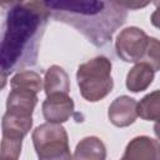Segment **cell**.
Here are the masks:
<instances>
[{"mask_svg": "<svg viewBox=\"0 0 160 160\" xmlns=\"http://www.w3.org/2000/svg\"><path fill=\"white\" fill-rule=\"evenodd\" d=\"M1 6L5 8L0 48L4 88L11 72L36 64L50 15L44 1H10L2 2Z\"/></svg>", "mask_w": 160, "mask_h": 160, "instance_id": "6da1fadb", "label": "cell"}, {"mask_svg": "<svg viewBox=\"0 0 160 160\" xmlns=\"http://www.w3.org/2000/svg\"><path fill=\"white\" fill-rule=\"evenodd\" d=\"M44 5L52 19L72 26L96 48L111 42L128 18L120 1H44Z\"/></svg>", "mask_w": 160, "mask_h": 160, "instance_id": "7a4b0ae2", "label": "cell"}, {"mask_svg": "<svg viewBox=\"0 0 160 160\" xmlns=\"http://www.w3.org/2000/svg\"><path fill=\"white\" fill-rule=\"evenodd\" d=\"M78 86L81 96L90 101H100L108 96L114 81L111 78V61L105 56H96L79 65L76 71Z\"/></svg>", "mask_w": 160, "mask_h": 160, "instance_id": "3957f363", "label": "cell"}, {"mask_svg": "<svg viewBox=\"0 0 160 160\" xmlns=\"http://www.w3.org/2000/svg\"><path fill=\"white\" fill-rule=\"evenodd\" d=\"M31 139L39 160H72L68 132L60 124L39 125L32 131Z\"/></svg>", "mask_w": 160, "mask_h": 160, "instance_id": "277c9868", "label": "cell"}, {"mask_svg": "<svg viewBox=\"0 0 160 160\" xmlns=\"http://www.w3.org/2000/svg\"><path fill=\"white\" fill-rule=\"evenodd\" d=\"M146 32L136 26H129L120 31L115 40L118 56L125 62H140L149 45Z\"/></svg>", "mask_w": 160, "mask_h": 160, "instance_id": "5b68a950", "label": "cell"}, {"mask_svg": "<svg viewBox=\"0 0 160 160\" xmlns=\"http://www.w3.org/2000/svg\"><path fill=\"white\" fill-rule=\"evenodd\" d=\"M42 115L48 122L61 124L70 119L74 112V101L66 94L46 96L41 106Z\"/></svg>", "mask_w": 160, "mask_h": 160, "instance_id": "8992f818", "label": "cell"}, {"mask_svg": "<svg viewBox=\"0 0 160 160\" xmlns=\"http://www.w3.org/2000/svg\"><path fill=\"white\" fill-rule=\"evenodd\" d=\"M138 102L135 99L122 95L116 98L109 106L108 116L112 125L118 128H126L131 125L138 118Z\"/></svg>", "mask_w": 160, "mask_h": 160, "instance_id": "52a82bcc", "label": "cell"}, {"mask_svg": "<svg viewBox=\"0 0 160 160\" xmlns=\"http://www.w3.org/2000/svg\"><path fill=\"white\" fill-rule=\"evenodd\" d=\"M126 160H160V142L150 136H136L126 145Z\"/></svg>", "mask_w": 160, "mask_h": 160, "instance_id": "ba28073f", "label": "cell"}, {"mask_svg": "<svg viewBox=\"0 0 160 160\" xmlns=\"http://www.w3.org/2000/svg\"><path fill=\"white\" fill-rule=\"evenodd\" d=\"M38 95L24 89H11L6 100V111L32 116V111L38 104Z\"/></svg>", "mask_w": 160, "mask_h": 160, "instance_id": "9c48e42d", "label": "cell"}, {"mask_svg": "<svg viewBox=\"0 0 160 160\" xmlns=\"http://www.w3.org/2000/svg\"><path fill=\"white\" fill-rule=\"evenodd\" d=\"M32 126V116L6 111L1 120L2 136L24 139Z\"/></svg>", "mask_w": 160, "mask_h": 160, "instance_id": "30bf717a", "label": "cell"}, {"mask_svg": "<svg viewBox=\"0 0 160 160\" xmlns=\"http://www.w3.org/2000/svg\"><path fill=\"white\" fill-rule=\"evenodd\" d=\"M44 90L46 96L55 94H69L70 79L68 72L59 65L50 66L45 72Z\"/></svg>", "mask_w": 160, "mask_h": 160, "instance_id": "8fae6325", "label": "cell"}, {"mask_svg": "<svg viewBox=\"0 0 160 160\" xmlns=\"http://www.w3.org/2000/svg\"><path fill=\"white\" fill-rule=\"evenodd\" d=\"M106 148L96 136H88L76 145L72 160H105Z\"/></svg>", "mask_w": 160, "mask_h": 160, "instance_id": "7c38bea8", "label": "cell"}, {"mask_svg": "<svg viewBox=\"0 0 160 160\" xmlns=\"http://www.w3.org/2000/svg\"><path fill=\"white\" fill-rule=\"evenodd\" d=\"M155 71L145 62H138L134 65L126 76V88L132 92H140L146 90L152 80Z\"/></svg>", "mask_w": 160, "mask_h": 160, "instance_id": "4fadbf2b", "label": "cell"}, {"mask_svg": "<svg viewBox=\"0 0 160 160\" xmlns=\"http://www.w3.org/2000/svg\"><path fill=\"white\" fill-rule=\"evenodd\" d=\"M138 116L144 120L160 122V90L145 95L138 102Z\"/></svg>", "mask_w": 160, "mask_h": 160, "instance_id": "5bb4252c", "label": "cell"}, {"mask_svg": "<svg viewBox=\"0 0 160 160\" xmlns=\"http://www.w3.org/2000/svg\"><path fill=\"white\" fill-rule=\"evenodd\" d=\"M10 86L11 89H24L38 94L42 88V79L35 71H20L11 78Z\"/></svg>", "mask_w": 160, "mask_h": 160, "instance_id": "9a60e30c", "label": "cell"}, {"mask_svg": "<svg viewBox=\"0 0 160 160\" xmlns=\"http://www.w3.org/2000/svg\"><path fill=\"white\" fill-rule=\"evenodd\" d=\"M21 146H22V139L2 136L0 160H18L21 152Z\"/></svg>", "mask_w": 160, "mask_h": 160, "instance_id": "2e32d148", "label": "cell"}, {"mask_svg": "<svg viewBox=\"0 0 160 160\" xmlns=\"http://www.w3.org/2000/svg\"><path fill=\"white\" fill-rule=\"evenodd\" d=\"M140 62L148 64L154 71H160V40L156 38L149 39L146 52Z\"/></svg>", "mask_w": 160, "mask_h": 160, "instance_id": "e0dca14e", "label": "cell"}, {"mask_svg": "<svg viewBox=\"0 0 160 160\" xmlns=\"http://www.w3.org/2000/svg\"><path fill=\"white\" fill-rule=\"evenodd\" d=\"M154 5L156 6V10L151 14L150 21H151V24H152L155 28L160 29V1H155Z\"/></svg>", "mask_w": 160, "mask_h": 160, "instance_id": "ac0fdd59", "label": "cell"}, {"mask_svg": "<svg viewBox=\"0 0 160 160\" xmlns=\"http://www.w3.org/2000/svg\"><path fill=\"white\" fill-rule=\"evenodd\" d=\"M121 5L125 8V9H138V8H144L146 6L149 2H131V1H120Z\"/></svg>", "mask_w": 160, "mask_h": 160, "instance_id": "d6986e66", "label": "cell"}, {"mask_svg": "<svg viewBox=\"0 0 160 160\" xmlns=\"http://www.w3.org/2000/svg\"><path fill=\"white\" fill-rule=\"evenodd\" d=\"M154 132H155L156 138L160 140V122H156V124L154 125Z\"/></svg>", "mask_w": 160, "mask_h": 160, "instance_id": "ffe728a7", "label": "cell"}, {"mask_svg": "<svg viewBox=\"0 0 160 160\" xmlns=\"http://www.w3.org/2000/svg\"><path fill=\"white\" fill-rule=\"evenodd\" d=\"M120 160H126V159H125V158H121V159H120Z\"/></svg>", "mask_w": 160, "mask_h": 160, "instance_id": "44dd1931", "label": "cell"}]
</instances>
